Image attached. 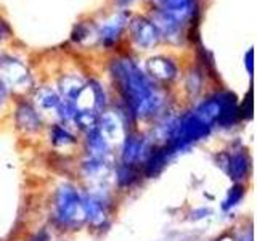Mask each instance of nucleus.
Wrapping results in <instances>:
<instances>
[{"label":"nucleus","instance_id":"f257e3e1","mask_svg":"<svg viewBox=\"0 0 257 241\" xmlns=\"http://www.w3.org/2000/svg\"><path fill=\"white\" fill-rule=\"evenodd\" d=\"M112 72H114L120 93L124 95L137 116L147 117L155 114L161 108L163 95L156 90L155 84L137 68L134 61L117 60L112 66Z\"/></svg>","mask_w":257,"mask_h":241},{"label":"nucleus","instance_id":"f03ea898","mask_svg":"<svg viewBox=\"0 0 257 241\" xmlns=\"http://www.w3.org/2000/svg\"><path fill=\"white\" fill-rule=\"evenodd\" d=\"M0 82L7 87H12L15 90H24L31 84L29 72L23 63L13 58L0 60Z\"/></svg>","mask_w":257,"mask_h":241},{"label":"nucleus","instance_id":"7ed1b4c3","mask_svg":"<svg viewBox=\"0 0 257 241\" xmlns=\"http://www.w3.org/2000/svg\"><path fill=\"white\" fill-rule=\"evenodd\" d=\"M79 211L84 212L82 199H80L79 193L72 187L64 185L56 195V214L63 222H71L77 217Z\"/></svg>","mask_w":257,"mask_h":241},{"label":"nucleus","instance_id":"20e7f679","mask_svg":"<svg viewBox=\"0 0 257 241\" xmlns=\"http://www.w3.org/2000/svg\"><path fill=\"white\" fill-rule=\"evenodd\" d=\"M128 31H131L132 39L137 42V45L142 48H153L159 40V34L153 23L142 16H135L128 23Z\"/></svg>","mask_w":257,"mask_h":241},{"label":"nucleus","instance_id":"39448f33","mask_svg":"<svg viewBox=\"0 0 257 241\" xmlns=\"http://www.w3.org/2000/svg\"><path fill=\"white\" fill-rule=\"evenodd\" d=\"M153 26L156 28L159 37L163 36L171 42H179L182 37V23H179L177 20H174L172 16H169L167 13L158 10L155 15H153Z\"/></svg>","mask_w":257,"mask_h":241},{"label":"nucleus","instance_id":"423d86ee","mask_svg":"<svg viewBox=\"0 0 257 241\" xmlns=\"http://www.w3.org/2000/svg\"><path fill=\"white\" fill-rule=\"evenodd\" d=\"M161 8V12L172 16L179 23H183L195 13L196 2L195 0H153Z\"/></svg>","mask_w":257,"mask_h":241},{"label":"nucleus","instance_id":"0eeeda50","mask_svg":"<svg viewBox=\"0 0 257 241\" xmlns=\"http://www.w3.org/2000/svg\"><path fill=\"white\" fill-rule=\"evenodd\" d=\"M127 24V15L117 13L104 21L101 26L96 29V37H98L104 45H112L119 39L120 32Z\"/></svg>","mask_w":257,"mask_h":241},{"label":"nucleus","instance_id":"6e6552de","mask_svg":"<svg viewBox=\"0 0 257 241\" xmlns=\"http://www.w3.org/2000/svg\"><path fill=\"white\" fill-rule=\"evenodd\" d=\"M147 71L158 80H172L177 76V66L164 56H155L147 61Z\"/></svg>","mask_w":257,"mask_h":241},{"label":"nucleus","instance_id":"1a4fd4ad","mask_svg":"<svg viewBox=\"0 0 257 241\" xmlns=\"http://www.w3.org/2000/svg\"><path fill=\"white\" fill-rule=\"evenodd\" d=\"M222 106H223V95H217L215 98H209L204 103H201L199 106L193 111L199 120H203L204 124L211 126L212 123H215L219 119L220 112H222Z\"/></svg>","mask_w":257,"mask_h":241},{"label":"nucleus","instance_id":"9d476101","mask_svg":"<svg viewBox=\"0 0 257 241\" xmlns=\"http://www.w3.org/2000/svg\"><path fill=\"white\" fill-rule=\"evenodd\" d=\"M148 151V143L143 137L128 135L124 142L122 148V161L125 164H134L135 161H140L142 156Z\"/></svg>","mask_w":257,"mask_h":241},{"label":"nucleus","instance_id":"9b49d317","mask_svg":"<svg viewBox=\"0 0 257 241\" xmlns=\"http://www.w3.org/2000/svg\"><path fill=\"white\" fill-rule=\"evenodd\" d=\"M16 123L20 127L26 129V131H37L40 127V119L37 116V111L31 106V104L23 103L16 109Z\"/></svg>","mask_w":257,"mask_h":241},{"label":"nucleus","instance_id":"f8f14e48","mask_svg":"<svg viewBox=\"0 0 257 241\" xmlns=\"http://www.w3.org/2000/svg\"><path fill=\"white\" fill-rule=\"evenodd\" d=\"M60 88H61V93L64 95V98L74 103L77 100V96L80 95V92L85 88V84H84V80L77 76H66L60 80Z\"/></svg>","mask_w":257,"mask_h":241},{"label":"nucleus","instance_id":"ddd939ff","mask_svg":"<svg viewBox=\"0 0 257 241\" xmlns=\"http://www.w3.org/2000/svg\"><path fill=\"white\" fill-rule=\"evenodd\" d=\"M120 129H122V126H120L117 116L112 114V112H104L98 119V131L104 139H116L120 135Z\"/></svg>","mask_w":257,"mask_h":241},{"label":"nucleus","instance_id":"4468645a","mask_svg":"<svg viewBox=\"0 0 257 241\" xmlns=\"http://www.w3.org/2000/svg\"><path fill=\"white\" fill-rule=\"evenodd\" d=\"M169 155H171V151H169L167 148L151 153L148 161L145 163V172H147V175L148 177H155V175H158L161 171H163L164 166L167 164Z\"/></svg>","mask_w":257,"mask_h":241},{"label":"nucleus","instance_id":"2eb2a0df","mask_svg":"<svg viewBox=\"0 0 257 241\" xmlns=\"http://www.w3.org/2000/svg\"><path fill=\"white\" fill-rule=\"evenodd\" d=\"M249 169V158L246 153H236L228 159V172L231 179L239 180L247 174Z\"/></svg>","mask_w":257,"mask_h":241},{"label":"nucleus","instance_id":"dca6fc26","mask_svg":"<svg viewBox=\"0 0 257 241\" xmlns=\"http://www.w3.org/2000/svg\"><path fill=\"white\" fill-rule=\"evenodd\" d=\"M82 209H84V214L88 217V220L93 223H98L104 219L103 203L98 199H95V198L82 199Z\"/></svg>","mask_w":257,"mask_h":241},{"label":"nucleus","instance_id":"f3484780","mask_svg":"<svg viewBox=\"0 0 257 241\" xmlns=\"http://www.w3.org/2000/svg\"><path fill=\"white\" fill-rule=\"evenodd\" d=\"M36 103L42 109H56L60 106V96L52 88H40L36 92Z\"/></svg>","mask_w":257,"mask_h":241},{"label":"nucleus","instance_id":"a211bd4d","mask_svg":"<svg viewBox=\"0 0 257 241\" xmlns=\"http://www.w3.org/2000/svg\"><path fill=\"white\" fill-rule=\"evenodd\" d=\"M98 116L95 114V111H90V109H77L76 116H74V120L76 124L80 127V129H85V131H95L96 127H98Z\"/></svg>","mask_w":257,"mask_h":241},{"label":"nucleus","instance_id":"6ab92c4d","mask_svg":"<svg viewBox=\"0 0 257 241\" xmlns=\"http://www.w3.org/2000/svg\"><path fill=\"white\" fill-rule=\"evenodd\" d=\"M137 179H139V174L134 169V164H125L122 163L117 169V182L120 187H128V185H132Z\"/></svg>","mask_w":257,"mask_h":241},{"label":"nucleus","instance_id":"aec40b11","mask_svg":"<svg viewBox=\"0 0 257 241\" xmlns=\"http://www.w3.org/2000/svg\"><path fill=\"white\" fill-rule=\"evenodd\" d=\"M92 36L96 37V31L92 26H88V24H79L74 29V32H72V39L77 40V42H85Z\"/></svg>","mask_w":257,"mask_h":241},{"label":"nucleus","instance_id":"412c9836","mask_svg":"<svg viewBox=\"0 0 257 241\" xmlns=\"http://www.w3.org/2000/svg\"><path fill=\"white\" fill-rule=\"evenodd\" d=\"M243 195H244V188L241 187V185H235L231 190H230V193H228V198L225 199V203H223V209H230V207H233V206H236L239 201H241V198H243Z\"/></svg>","mask_w":257,"mask_h":241},{"label":"nucleus","instance_id":"4be33fe9","mask_svg":"<svg viewBox=\"0 0 257 241\" xmlns=\"http://www.w3.org/2000/svg\"><path fill=\"white\" fill-rule=\"evenodd\" d=\"M52 139H53L55 145H71V143H74V139H72V137L61 127H55L53 129Z\"/></svg>","mask_w":257,"mask_h":241},{"label":"nucleus","instance_id":"5701e85b","mask_svg":"<svg viewBox=\"0 0 257 241\" xmlns=\"http://www.w3.org/2000/svg\"><path fill=\"white\" fill-rule=\"evenodd\" d=\"M5 95H7V88H5V85L0 82V104L4 103V100H5Z\"/></svg>","mask_w":257,"mask_h":241},{"label":"nucleus","instance_id":"b1692460","mask_svg":"<svg viewBox=\"0 0 257 241\" xmlns=\"http://www.w3.org/2000/svg\"><path fill=\"white\" fill-rule=\"evenodd\" d=\"M31 241H48V236L45 235V233H40V235H37L36 238H32Z\"/></svg>","mask_w":257,"mask_h":241},{"label":"nucleus","instance_id":"393cba45","mask_svg":"<svg viewBox=\"0 0 257 241\" xmlns=\"http://www.w3.org/2000/svg\"><path fill=\"white\" fill-rule=\"evenodd\" d=\"M252 52H249L247 53V69H249V72H251L252 71Z\"/></svg>","mask_w":257,"mask_h":241},{"label":"nucleus","instance_id":"a878e982","mask_svg":"<svg viewBox=\"0 0 257 241\" xmlns=\"http://www.w3.org/2000/svg\"><path fill=\"white\" fill-rule=\"evenodd\" d=\"M116 2H117L119 5H127V4H131V2H134V0H116Z\"/></svg>","mask_w":257,"mask_h":241},{"label":"nucleus","instance_id":"bb28decb","mask_svg":"<svg viewBox=\"0 0 257 241\" xmlns=\"http://www.w3.org/2000/svg\"><path fill=\"white\" fill-rule=\"evenodd\" d=\"M249 241H251V239H249Z\"/></svg>","mask_w":257,"mask_h":241}]
</instances>
